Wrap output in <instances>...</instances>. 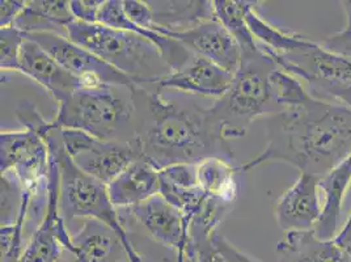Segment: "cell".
<instances>
[{"instance_id": "4dcf8cb0", "label": "cell", "mask_w": 351, "mask_h": 262, "mask_svg": "<svg viewBox=\"0 0 351 262\" xmlns=\"http://www.w3.org/2000/svg\"><path fill=\"white\" fill-rule=\"evenodd\" d=\"M122 5H123L125 14L132 24H135L141 28H145V29L154 30V27H155L154 12L147 1L122 0Z\"/></svg>"}, {"instance_id": "44dd1931", "label": "cell", "mask_w": 351, "mask_h": 262, "mask_svg": "<svg viewBox=\"0 0 351 262\" xmlns=\"http://www.w3.org/2000/svg\"><path fill=\"white\" fill-rule=\"evenodd\" d=\"M260 4L261 3L249 10L247 21L252 34L254 36L256 41L267 56H295L307 51L316 45L315 41L304 36L280 29L278 27L270 24L258 14Z\"/></svg>"}, {"instance_id": "4fadbf2b", "label": "cell", "mask_w": 351, "mask_h": 262, "mask_svg": "<svg viewBox=\"0 0 351 262\" xmlns=\"http://www.w3.org/2000/svg\"><path fill=\"white\" fill-rule=\"evenodd\" d=\"M139 158H142V151L138 139L101 141L95 138L84 151L71 159L82 171L108 185Z\"/></svg>"}, {"instance_id": "8d00e7d4", "label": "cell", "mask_w": 351, "mask_h": 262, "mask_svg": "<svg viewBox=\"0 0 351 262\" xmlns=\"http://www.w3.org/2000/svg\"><path fill=\"white\" fill-rule=\"evenodd\" d=\"M333 241L351 259V210L345 226L337 233Z\"/></svg>"}, {"instance_id": "8992f818", "label": "cell", "mask_w": 351, "mask_h": 262, "mask_svg": "<svg viewBox=\"0 0 351 262\" xmlns=\"http://www.w3.org/2000/svg\"><path fill=\"white\" fill-rule=\"evenodd\" d=\"M45 141L58 165L59 211L66 224L69 226L75 219H96L126 236L129 231L109 198L108 185L75 164L64 148L60 130L56 126L47 132Z\"/></svg>"}, {"instance_id": "d6986e66", "label": "cell", "mask_w": 351, "mask_h": 262, "mask_svg": "<svg viewBox=\"0 0 351 262\" xmlns=\"http://www.w3.org/2000/svg\"><path fill=\"white\" fill-rule=\"evenodd\" d=\"M276 253L278 262H351V259L332 240H322L313 230L285 233Z\"/></svg>"}, {"instance_id": "f546056e", "label": "cell", "mask_w": 351, "mask_h": 262, "mask_svg": "<svg viewBox=\"0 0 351 262\" xmlns=\"http://www.w3.org/2000/svg\"><path fill=\"white\" fill-rule=\"evenodd\" d=\"M160 181L169 182L181 188H197V164H175L165 167L159 171Z\"/></svg>"}, {"instance_id": "836d02e7", "label": "cell", "mask_w": 351, "mask_h": 262, "mask_svg": "<svg viewBox=\"0 0 351 262\" xmlns=\"http://www.w3.org/2000/svg\"><path fill=\"white\" fill-rule=\"evenodd\" d=\"M213 244L219 250L220 254L228 262H260L240 248L236 247L232 241H230L226 236L220 235L219 233H215L211 239Z\"/></svg>"}, {"instance_id": "6da1fadb", "label": "cell", "mask_w": 351, "mask_h": 262, "mask_svg": "<svg viewBox=\"0 0 351 262\" xmlns=\"http://www.w3.org/2000/svg\"><path fill=\"white\" fill-rule=\"evenodd\" d=\"M351 155V108L312 97L304 105L266 117V146L239 172L286 163L322 177Z\"/></svg>"}, {"instance_id": "603a6c76", "label": "cell", "mask_w": 351, "mask_h": 262, "mask_svg": "<svg viewBox=\"0 0 351 262\" xmlns=\"http://www.w3.org/2000/svg\"><path fill=\"white\" fill-rule=\"evenodd\" d=\"M214 11L217 19L231 33L241 49L243 58L256 56L261 47L249 29L247 14L249 10L258 4V1L247 0H214Z\"/></svg>"}, {"instance_id": "3957f363", "label": "cell", "mask_w": 351, "mask_h": 262, "mask_svg": "<svg viewBox=\"0 0 351 262\" xmlns=\"http://www.w3.org/2000/svg\"><path fill=\"white\" fill-rule=\"evenodd\" d=\"M67 37L129 76L139 87H155L172 73L158 46L136 33L75 20L67 28Z\"/></svg>"}, {"instance_id": "30bf717a", "label": "cell", "mask_w": 351, "mask_h": 262, "mask_svg": "<svg viewBox=\"0 0 351 262\" xmlns=\"http://www.w3.org/2000/svg\"><path fill=\"white\" fill-rule=\"evenodd\" d=\"M130 218L159 246L184 253L189 246V222L160 193L126 210Z\"/></svg>"}, {"instance_id": "2e32d148", "label": "cell", "mask_w": 351, "mask_h": 262, "mask_svg": "<svg viewBox=\"0 0 351 262\" xmlns=\"http://www.w3.org/2000/svg\"><path fill=\"white\" fill-rule=\"evenodd\" d=\"M108 193L118 211L132 209L160 193L159 169L142 156L108 184Z\"/></svg>"}, {"instance_id": "60d3db41", "label": "cell", "mask_w": 351, "mask_h": 262, "mask_svg": "<svg viewBox=\"0 0 351 262\" xmlns=\"http://www.w3.org/2000/svg\"><path fill=\"white\" fill-rule=\"evenodd\" d=\"M123 262H132L130 260H128V261H123Z\"/></svg>"}, {"instance_id": "cb8c5ba5", "label": "cell", "mask_w": 351, "mask_h": 262, "mask_svg": "<svg viewBox=\"0 0 351 262\" xmlns=\"http://www.w3.org/2000/svg\"><path fill=\"white\" fill-rule=\"evenodd\" d=\"M237 167L220 158H210L197 164L198 184L206 194L236 204L239 194Z\"/></svg>"}, {"instance_id": "4316f807", "label": "cell", "mask_w": 351, "mask_h": 262, "mask_svg": "<svg viewBox=\"0 0 351 262\" xmlns=\"http://www.w3.org/2000/svg\"><path fill=\"white\" fill-rule=\"evenodd\" d=\"M25 198V189L12 172L1 174V218L3 226H14L20 217Z\"/></svg>"}, {"instance_id": "5bb4252c", "label": "cell", "mask_w": 351, "mask_h": 262, "mask_svg": "<svg viewBox=\"0 0 351 262\" xmlns=\"http://www.w3.org/2000/svg\"><path fill=\"white\" fill-rule=\"evenodd\" d=\"M234 73L213 62L194 57L184 69L162 78L155 89H176L206 97H223L234 83Z\"/></svg>"}, {"instance_id": "9c48e42d", "label": "cell", "mask_w": 351, "mask_h": 262, "mask_svg": "<svg viewBox=\"0 0 351 262\" xmlns=\"http://www.w3.org/2000/svg\"><path fill=\"white\" fill-rule=\"evenodd\" d=\"M189 49L195 57L207 59L228 73L239 71L243 53L231 33L217 17L202 21L189 29L161 33Z\"/></svg>"}, {"instance_id": "83f0119b", "label": "cell", "mask_w": 351, "mask_h": 262, "mask_svg": "<svg viewBox=\"0 0 351 262\" xmlns=\"http://www.w3.org/2000/svg\"><path fill=\"white\" fill-rule=\"evenodd\" d=\"M27 36L15 27L0 29V67L3 71H19V60Z\"/></svg>"}, {"instance_id": "ba28073f", "label": "cell", "mask_w": 351, "mask_h": 262, "mask_svg": "<svg viewBox=\"0 0 351 262\" xmlns=\"http://www.w3.org/2000/svg\"><path fill=\"white\" fill-rule=\"evenodd\" d=\"M25 36L40 45L67 71L76 76L82 82L83 88L116 86L132 89L138 87L129 76L118 71L87 49L75 44L66 36L56 33H34Z\"/></svg>"}, {"instance_id": "5b68a950", "label": "cell", "mask_w": 351, "mask_h": 262, "mask_svg": "<svg viewBox=\"0 0 351 262\" xmlns=\"http://www.w3.org/2000/svg\"><path fill=\"white\" fill-rule=\"evenodd\" d=\"M276 67L263 49L256 56L244 57L228 92L207 108L228 141L245 136L257 118L277 113L269 96V75Z\"/></svg>"}, {"instance_id": "ac0fdd59", "label": "cell", "mask_w": 351, "mask_h": 262, "mask_svg": "<svg viewBox=\"0 0 351 262\" xmlns=\"http://www.w3.org/2000/svg\"><path fill=\"white\" fill-rule=\"evenodd\" d=\"M351 182V155L332 171L319 178V188L324 193L322 217L313 231L322 240L335 239L338 230L342 204Z\"/></svg>"}, {"instance_id": "d590c367", "label": "cell", "mask_w": 351, "mask_h": 262, "mask_svg": "<svg viewBox=\"0 0 351 262\" xmlns=\"http://www.w3.org/2000/svg\"><path fill=\"white\" fill-rule=\"evenodd\" d=\"M322 45L329 51L351 57V33L345 28L329 36Z\"/></svg>"}, {"instance_id": "7402d4cb", "label": "cell", "mask_w": 351, "mask_h": 262, "mask_svg": "<svg viewBox=\"0 0 351 262\" xmlns=\"http://www.w3.org/2000/svg\"><path fill=\"white\" fill-rule=\"evenodd\" d=\"M154 12L155 27L159 33L181 32L217 17L214 3L197 1H147Z\"/></svg>"}, {"instance_id": "1f68e13d", "label": "cell", "mask_w": 351, "mask_h": 262, "mask_svg": "<svg viewBox=\"0 0 351 262\" xmlns=\"http://www.w3.org/2000/svg\"><path fill=\"white\" fill-rule=\"evenodd\" d=\"M185 253L193 262H228L220 254L211 239L189 241Z\"/></svg>"}, {"instance_id": "ffe728a7", "label": "cell", "mask_w": 351, "mask_h": 262, "mask_svg": "<svg viewBox=\"0 0 351 262\" xmlns=\"http://www.w3.org/2000/svg\"><path fill=\"white\" fill-rule=\"evenodd\" d=\"M73 21L70 1L30 0L27 1L14 27L24 34L56 33L67 37V28Z\"/></svg>"}, {"instance_id": "52a82bcc", "label": "cell", "mask_w": 351, "mask_h": 262, "mask_svg": "<svg viewBox=\"0 0 351 262\" xmlns=\"http://www.w3.org/2000/svg\"><path fill=\"white\" fill-rule=\"evenodd\" d=\"M12 172L23 188L34 195L47 191L50 150L44 136L36 131L1 130L0 174Z\"/></svg>"}, {"instance_id": "e575fe53", "label": "cell", "mask_w": 351, "mask_h": 262, "mask_svg": "<svg viewBox=\"0 0 351 262\" xmlns=\"http://www.w3.org/2000/svg\"><path fill=\"white\" fill-rule=\"evenodd\" d=\"M27 1L24 0H1L0 1V27H14L17 17L25 8Z\"/></svg>"}, {"instance_id": "9a60e30c", "label": "cell", "mask_w": 351, "mask_h": 262, "mask_svg": "<svg viewBox=\"0 0 351 262\" xmlns=\"http://www.w3.org/2000/svg\"><path fill=\"white\" fill-rule=\"evenodd\" d=\"M106 223L86 219L77 233L73 235V256L77 262H123L129 260L126 240Z\"/></svg>"}, {"instance_id": "7a4b0ae2", "label": "cell", "mask_w": 351, "mask_h": 262, "mask_svg": "<svg viewBox=\"0 0 351 262\" xmlns=\"http://www.w3.org/2000/svg\"><path fill=\"white\" fill-rule=\"evenodd\" d=\"M136 139L156 169L210 158L234 163V151L207 108L168 102L159 91L132 88Z\"/></svg>"}, {"instance_id": "74e56055", "label": "cell", "mask_w": 351, "mask_h": 262, "mask_svg": "<svg viewBox=\"0 0 351 262\" xmlns=\"http://www.w3.org/2000/svg\"><path fill=\"white\" fill-rule=\"evenodd\" d=\"M342 5H343L345 14H346V20H348L345 29L349 30L351 33V0H345V1H342Z\"/></svg>"}, {"instance_id": "f35d334b", "label": "cell", "mask_w": 351, "mask_h": 262, "mask_svg": "<svg viewBox=\"0 0 351 262\" xmlns=\"http://www.w3.org/2000/svg\"><path fill=\"white\" fill-rule=\"evenodd\" d=\"M176 261L175 262H193L191 259L188 257V254L184 252V253H175Z\"/></svg>"}, {"instance_id": "ab89813d", "label": "cell", "mask_w": 351, "mask_h": 262, "mask_svg": "<svg viewBox=\"0 0 351 262\" xmlns=\"http://www.w3.org/2000/svg\"><path fill=\"white\" fill-rule=\"evenodd\" d=\"M60 262H77L76 261V259L73 257V260H69V261H60Z\"/></svg>"}, {"instance_id": "484cf974", "label": "cell", "mask_w": 351, "mask_h": 262, "mask_svg": "<svg viewBox=\"0 0 351 262\" xmlns=\"http://www.w3.org/2000/svg\"><path fill=\"white\" fill-rule=\"evenodd\" d=\"M234 204L218 197L207 195L198 213L193 217L189 227L191 241L213 239L220 224L234 211Z\"/></svg>"}, {"instance_id": "e0dca14e", "label": "cell", "mask_w": 351, "mask_h": 262, "mask_svg": "<svg viewBox=\"0 0 351 262\" xmlns=\"http://www.w3.org/2000/svg\"><path fill=\"white\" fill-rule=\"evenodd\" d=\"M97 23L113 29L128 30V32L136 33L145 37L148 41H151L152 44L156 45L162 57L172 69V73L184 69L195 57L189 49L177 43L173 38L162 36L159 32L145 29L132 24L123 11L122 0H104L103 5L99 12Z\"/></svg>"}, {"instance_id": "8fae6325", "label": "cell", "mask_w": 351, "mask_h": 262, "mask_svg": "<svg viewBox=\"0 0 351 262\" xmlns=\"http://www.w3.org/2000/svg\"><path fill=\"white\" fill-rule=\"evenodd\" d=\"M319 177L300 174L274 206V218L285 233L313 230L322 217Z\"/></svg>"}, {"instance_id": "277c9868", "label": "cell", "mask_w": 351, "mask_h": 262, "mask_svg": "<svg viewBox=\"0 0 351 262\" xmlns=\"http://www.w3.org/2000/svg\"><path fill=\"white\" fill-rule=\"evenodd\" d=\"M116 86L80 88L57 105L53 125L75 129L101 141L136 139V116L132 89L125 93Z\"/></svg>"}, {"instance_id": "7c38bea8", "label": "cell", "mask_w": 351, "mask_h": 262, "mask_svg": "<svg viewBox=\"0 0 351 262\" xmlns=\"http://www.w3.org/2000/svg\"><path fill=\"white\" fill-rule=\"evenodd\" d=\"M19 73L27 75L44 87L53 96L57 105L83 88L82 82L76 76L67 71L57 59L29 38L25 40L20 53Z\"/></svg>"}, {"instance_id": "d4e9b609", "label": "cell", "mask_w": 351, "mask_h": 262, "mask_svg": "<svg viewBox=\"0 0 351 262\" xmlns=\"http://www.w3.org/2000/svg\"><path fill=\"white\" fill-rule=\"evenodd\" d=\"M269 96L277 113L304 105L313 97L302 80L279 67L269 75Z\"/></svg>"}, {"instance_id": "d6a6232c", "label": "cell", "mask_w": 351, "mask_h": 262, "mask_svg": "<svg viewBox=\"0 0 351 262\" xmlns=\"http://www.w3.org/2000/svg\"><path fill=\"white\" fill-rule=\"evenodd\" d=\"M104 0H71L70 8L76 21L97 24L99 12Z\"/></svg>"}, {"instance_id": "f1b7e54d", "label": "cell", "mask_w": 351, "mask_h": 262, "mask_svg": "<svg viewBox=\"0 0 351 262\" xmlns=\"http://www.w3.org/2000/svg\"><path fill=\"white\" fill-rule=\"evenodd\" d=\"M308 92L317 100L336 102L351 108V82L348 83H325L311 80L304 84Z\"/></svg>"}]
</instances>
